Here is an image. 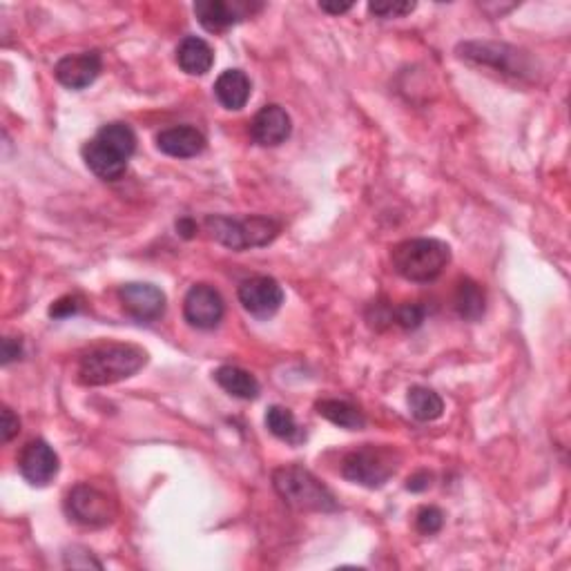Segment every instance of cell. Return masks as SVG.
I'll return each mask as SVG.
<instances>
[{
    "mask_svg": "<svg viewBox=\"0 0 571 571\" xmlns=\"http://www.w3.org/2000/svg\"><path fill=\"white\" fill-rule=\"evenodd\" d=\"M119 299L125 313L137 319V322H157L166 313V293L154 284L130 282L119 288Z\"/></svg>",
    "mask_w": 571,
    "mask_h": 571,
    "instance_id": "cell-11",
    "label": "cell"
},
{
    "mask_svg": "<svg viewBox=\"0 0 571 571\" xmlns=\"http://www.w3.org/2000/svg\"><path fill=\"white\" fill-rule=\"evenodd\" d=\"M137 150V134L128 123H108L83 145V161L103 181L121 179Z\"/></svg>",
    "mask_w": 571,
    "mask_h": 571,
    "instance_id": "cell-2",
    "label": "cell"
},
{
    "mask_svg": "<svg viewBox=\"0 0 571 571\" xmlns=\"http://www.w3.org/2000/svg\"><path fill=\"white\" fill-rule=\"evenodd\" d=\"M429 487H431V473H427V471H418L415 476L409 478V482H406V489L413 491V493L427 491Z\"/></svg>",
    "mask_w": 571,
    "mask_h": 571,
    "instance_id": "cell-30",
    "label": "cell"
},
{
    "mask_svg": "<svg viewBox=\"0 0 571 571\" xmlns=\"http://www.w3.org/2000/svg\"><path fill=\"white\" fill-rule=\"evenodd\" d=\"M177 232L183 239H192V237H195V232H197V224L190 217H183V219L177 221Z\"/></svg>",
    "mask_w": 571,
    "mask_h": 571,
    "instance_id": "cell-31",
    "label": "cell"
},
{
    "mask_svg": "<svg viewBox=\"0 0 571 571\" xmlns=\"http://www.w3.org/2000/svg\"><path fill=\"white\" fill-rule=\"evenodd\" d=\"M157 148L174 159H190L206 150V137L192 125H177L159 132Z\"/></svg>",
    "mask_w": 571,
    "mask_h": 571,
    "instance_id": "cell-16",
    "label": "cell"
},
{
    "mask_svg": "<svg viewBox=\"0 0 571 571\" xmlns=\"http://www.w3.org/2000/svg\"><path fill=\"white\" fill-rule=\"evenodd\" d=\"M206 228L217 244L241 253V250H248V248L268 246L270 241L279 235L282 224L270 217H259V215L244 217V219L210 215L206 217Z\"/></svg>",
    "mask_w": 571,
    "mask_h": 571,
    "instance_id": "cell-5",
    "label": "cell"
},
{
    "mask_svg": "<svg viewBox=\"0 0 571 571\" xmlns=\"http://www.w3.org/2000/svg\"><path fill=\"white\" fill-rule=\"evenodd\" d=\"M217 384L239 400H255L259 395V382L253 373H248L239 366H221L215 371Z\"/></svg>",
    "mask_w": 571,
    "mask_h": 571,
    "instance_id": "cell-19",
    "label": "cell"
},
{
    "mask_svg": "<svg viewBox=\"0 0 571 571\" xmlns=\"http://www.w3.org/2000/svg\"><path fill=\"white\" fill-rule=\"evenodd\" d=\"M391 264L406 282L429 284L451 264V248L440 239H406L393 246Z\"/></svg>",
    "mask_w": 571,
    "mask_h": 571,
    "instance_id": "cell-3",
    "label": "cell"
},
{
    "mask_svg": "<svg viewBox=\"0 0 571 571\" xmlns=\"http://www.w3.org/2000/svg\"><path fill=\"white\" fill-rule=\"evenodd\" d=\"M444 525V514L438 507H422L415 516V529L420 531L422 536H433L438 534Z\"/></svg>",
    "mask_w": 571,
    "mask_h": 571,
    "instance_id": "cell-25",
    "label": "cell"
},
{
    "mask_svg": "<svg viewBox=\"0 0 571 571\" xmlns=\"http://www.w3.org/2000/svg\"><path fill=\"white\" fill-rule=\"evenodd\" d=\"M177 63L190 76H203L215 63V52L199 36H186L177 47Z\"/></svg>",
    "mask_w": 571,
    "mask_h": 571,
    "instance_id": "cell-18",
    "label": "cell"
},
{
    "mask_svg": "<svg viewBox=\"0 0 571 571\" xmlns=\"http://www.w3.org/2000/svg\"><path fill=\"white\" fill-rule=\"evenodd\" d=\"M79 308H81L79 297L67 295V297H61V299H58V302H54V304H52V308H50V317H54V319L70 317V315H76V313H79Z\"/></svg>",
    "mask_w": 571,
    "mask_h": 571,
    "instance_id": "cell-27",
    "label": "cell"
},
{
    "mask_svg": "<svg viewBox=\"0 0 571 571\" xmlns=\"http://www.w3.org/2000/svg\"><path fill=\"white\" fill-rule=\"evenodd\" d=\"M18 431H21V420L16 418L12 409L3 406V422H0V435H3V444L12 442L14 435H18Z\"/></svg>",
    "mask_w": 571,
    "mask_h": 571,
    "instance_id": "cell-28",
    "label": "cell"
},
{
    "mask_svg": "<svg viewBox=\"0 0 571 571\" xmlns=\"http://www.w3.org/2000/svg\"><path fill=\"white\" fill-rule=\"evenodd\" d=\"M317 413L326 418L331 424L340 429H348V431H362L366 427V418L364 413L353 406L351 402L344 400H319L315 404Z\"/></svg>",
    "mask_w": 571,
    "mask_h": 571,
    "instance_id": "cell-20",
    "label": "cell"
},
{
    "mask_svg": "<svg viewBox=\"0 0 571 571\" xmlns=\"http://www.w3.org/2000/svg\"><path fill=\"white\" fill-rule=\"evenodd\" d=\"M266 427L270 433L275 435V438L290 442V444H299V442H304V438H306L302 427H299L297 420H295L293 411L286 409V406H279V404L270 406L268 409Z\"/></svg>",
    "mask_w": 571,
    "mask_h": 571,
    "instance_id": "cell-22",
    "label": "cell"
},
{
    "mask_svg": "<svg viewBox=\"0 0 571 571\" xmlns=\"http://www.w3.org/2000/svg\"><path fill=\"white\" fill-rule=\"evenodd\" d=\"M261 5L248 3V0H199L195 14L199 23L208 32H226L228 27L237 25L244 18L259 12Z\"/></svg>",
    "mask_w": 571,
    "mask_h": 571,
    "instance_id": "cell-12",
    "label": "cell"
},
{
    "mask_svg": "<svg viewBox=\"0 0 571 571\" xmlns=\"http://www.w3.org/2000/svg\"><path fill=\"white\" fill-rule=\"evenodd\" d=\"M250 92H253V83H250L246 72L241 70L221 72L219 79L215 81V96L226 110L246 108Z\"/></svg>",
    "mask_w": 571,
    "mask_h": 571,
    "instance_id": "cell-17",
    "label": "cell"
},
{
    "mask_svg": "<svg viewBox=\"0 0 571 571\" xmlns=\"http://www.w3.org/2000/svg\"><path fill=\"white\" fill-rule=\"evenodd\" d=\"M237 295L246 313L257 319L273 317L284 304V288L273 277L266 275L250 277L246 282H241Z\"/></svg>",
    "mask_w": 571,
    "mask_h": 571,
    "instance_id": "cell-10",
    "label": "cell"
},
{
    "mask_svg": "<svg viewBox=\"0 0 571 571\" xmlns=\"http://www.w3.org/2000/svg\"><path fill=\"white\" fill-rule=\"evenodd\" d=\"M224 313V297L219 295L217 288L208 284L192 286L186 299H183V317H186L190 326L199 328V331H210V328L219 326L221 319H224Z\"/></svg>",
    "mask_w": 571,
    "mask_h": 571,
    "instance_id": "cell-9",
    "label": "cell"
},
{
    "mask_svg": "<svg viewBox=\"0 0 571 571\" xmlns=\"http://www.w3.org/2000/svg\"><path fill=\"white\" fill-rule=\"evenodd\" d=\"M23 355V346L18 340H12V337H5L3 340V364H12L14 360Z\"/></svg>",
    "mask_w": 571,
    "mask_h": 571,
    "instance_id": "cell-29",
    "label": "cell"
},
{
    "mask_svg": "<svg viewBox=\"0 0 571 571\" xmlns=\"http://www.w3.org/2000/svg\"><path fill=\"white\" fill-rule=\"evenodd\" d=\"M415 9V3H371L369 12L380 18H402L411 14Z\"/></svg>",
    "mask_w": 571,
    "mask_h": 571,
    "instance_id": "cell-26",
    "label": "cell"
},
{
    "mask_svg": "<svg viewBox=\"0 0 571 571\" xmlns=\"http://www.w3.org/2000/svg\"><path fill=\"white\" fill-rule=\"evenodd\" d=\"M103 70V58L99 52H81V54H70L63 56L61 61L56 63L54 74L56 81L65 85L67 90H85L90 87Z\"/></svg>",
    "mask_w": 571,
    "mask_h": 571,
    "instance_id": "cell-14",
    "label": "cell"
},
{
    "mask_svg": "<svg viewBox=\"0 0 571 571\" xmlns=\"http://www.w3.org/2000/svg\"><path fill=\"white\" fill-rule=\"evenodd\" d=\"M273 487L277 496L295 511H317V514H333L340 509L333 491L311 471L299 464H286L273 471Z\"/></svg>",
    "mask_w": 571,
    "mask_h": 571,
    "instance_id": "cell-4",
    "label": "cell"
},
{
    "mask_svg": "<svg viewBox=\"0 0 571 571\" xmlns=\"http://www.w3.org/2000/svg\"><path fill=\"white\" fill-rule=\"evenodd\" d=\"M290 132H293V121H290V114L282 105H264L250 123V137L264 148H275V145L286 143Z\"/></svg>",
    "mask_w": 571,
    "mask_h": 571,
    "instance_id": "cell-15",
    "label": "cell"
},
{
    "mask_svg": "<svg viewBox=\"0 0 571 571\" xmlns=\"http://www.w3.org/2000/svg\"><path fill=\"white\" fill-rule=\"evenodd\" d=\"M145 362H148V353L141 346L121 342L99 344L79 357L76 380L83 386L116 384L139 373Z\"/></svg>",
    "mask_w": 571,
    "mask_h": 571,
    "instance_id": "cell-1",
    "label": "cell"
},
{
    "mask_svg": "<svg viewBox=\"0 0 571 571\" xmlns=\"http://www.w3.org/2000/svg\"><path fill=\"white\" fill-rule=\"evenodd\" d=\"M319 7H322V12H326V14L340 16V14L351 12L353 3H319Z\"/></svg>",
    "mask_w": 571,
    "mask_h": 571,
    "instance_id": "cell-32",
    "label": "cell"
},
{
    "mask_svg": "<svg viewBox=\"0 0 571 571\" xmlns=\"http://www.w3.org/2000/svg\"><path fill=\"white\" fill-rule=\"evenodd\" d=\"M400 460V453L386 444H362L344 456L342 476L366 489H380L400 469Z\"/></svg>",
    "mask_w": 571,
    "mask_h": 571,
    "instance_id": "cell-6",
    "label": "cell"
},
{
    "mask_svg": "<svg viewBox=\"0 0 571 571\" xmlns=\"http://www.w3.org/2000/svg\"><path fill=\"white\" fill-rule=\"evenodd\" d=\"M453 304H456V311L462 319L478 322V319L485 315L487 306L485 290H482L478 282H473V279H460L456 295H453Z\"/></svg>",
    "mask_w": 571,
    "mask_h": 571,
    "instance_id": "cell-21",
    "label": "cell"
},
{
    "mask_svg": "<svg viewBox=\"0 0 571 571\" xmlns=\"http://www.w3.org/2000/svg\"><path fill=\"white\" fill-rule=\"evenodd\" d=\"M18 469L32 487H47L56 478L61 462L45 440H32L25 444L21 456H18Z\"/></svg>",
    "mask_w": 571,
    "mask_h": 571,
    "instance_id": "cell-13",
    "label": "cell"
},
{
    "mask_svg": "<svg viewBox=\"0 0 571 571\" xmlns=\"http://www.w3.org/2000/svg\"><path fill=\"white\" fill-rule=\"evenodd\" d=\"M424 317H427V308L422 304H402L393 311V322L406 328V331H415V328L422 326Z\"/></svg>",
    "mask_w": 571,
    "mask_h": 571,
    "instance_id": "cell-24",
    "label": "cell"
},
{
    "mask_svg": "<svg viewBox=\"0 0 571 571\" xmlns=\"http://www.w3.org/2000/svg\"><path fill=\"white\" fill-rule=\"evenodd\" d=\"M65 514L81 527L103 529L112 525L116 514H119V507H116V500L103 489L81 482V485L67 491Z\"/></svg>",
    "mask_w": 571,
    "mask_h": 571,
    "instance_id": "cell-7",
    "label": "cell"
},
{
    "mask_svg": "<svg viewBox=\"0 0 571 571\" xmlns=\"http://www.w3.org/2000/svg\"><path fill=\"white\" fill-rule=\"evenodd\" d=\"M409 409L415 420L420 422H433L438 420L444 413V402L435 391L427 389V386H413L409 389Z\"/></svg>",
    "mask_w": 571,
    "mask_h": 571,
    "instance_id": "cell-23",
    "label": "cell"
},
{
    "mask_svg": "<svg viewBox=\"0 0 571 571\" xmlns=\"http://www.w3.org/2000/svg\"><path fill=\"white\" fill-rule=\"evenodd\" d=\"M458 56L467 63L487 65L505 74H514V76L527 74L525 54H520L516 47H509L502 43H480V41L462 43L458 45Z\"/></svg>",
    "mask_w": 571,
    "mask_h": 571,
    "instance_id": "cell-8",
    "label": "cell"
}]
</instances>
